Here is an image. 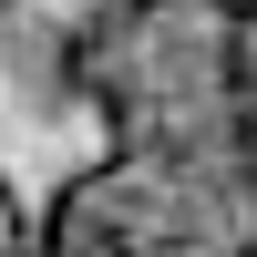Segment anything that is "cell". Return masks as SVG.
<instances>
[{
  "instance_id": "6da1fadb",
  "label": "cell",
  "mask_w": 257,
  "mask_h": 257,
  "mask_svg": "<svg viewBox=\"0 0 257 257\" xmlns=\"http://www.w3.org/2000/svg\"><path fill=\"white\" fill-rule=\"evenodd\" d=\"M31 237L41 257H257V113L72 165L31 206Z\"/></svg>"
},
{
  "instance_id": "7a4b0ae2",
  "label": "cell",
  "mask_w": 257,
  "mask_h": 257,
  "mask_svg": "<svg viewBox=\"0 0 257 257\" xmlns=\"http://www.w3.org/2000/svg\"><path fill=\"white\" fill-rule=\"evenodd\" d=\"M62 93L113 123V144L226 134L257 93V21L226 0H93L62 41Z\"/></svg>"
},
{
  "instance_id": "3957f363",
  "label": "cell",
  "mask_w": 257,
  "mask_h": 257,
  "mask_svg": "<svg viewBox=\"0 0 257 257\" xmlns=\"http://www.w3.org/2000/svg\"><path fill=\"white\" fill-rule=\"evenodd\" d=\"M0 257H41V237H31V206H21V185L0 175Z\"/></svg>"
},
{
  "instance_id": "277c9868",
  "label": "cell",
  "mask_w": 257,
  "mask_h": 257,
  "mask_svg": "<svg viewBox=\"0 0 257 257\" xmlns=\"http://www.w3.org/2000/svg\"><path fill=\"white\" fill-rule=\"evenodd\" d=\"M226 11H247V21H257V0H226Z\"/></svg>"
},
{
  "instance_id": "5b68a950",
  "label": "cell",
  "mask_w": 257,
  "mask_h": 257,
  "mask_svg": "<svg viewBox=\"0 0 257 257\" xmlns=\"http://www.w3.org/2000/svg\"><path fill=\"white\" fill-rule=\"evenodd\" d=\"M0 11H11V0H0Z\"/></svg>"
}]
</instances>
